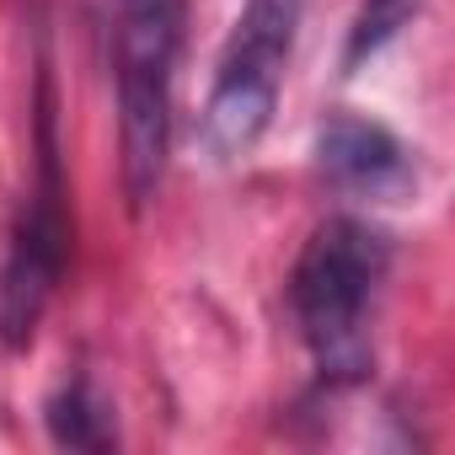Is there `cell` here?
<instances>
[{"instance_id":"obj_1","label":"cell","mask_w":455,"mask_h":455,"mask_svg":"<svg viewBox=\"0 0 455 455\" xmlns=\"http://www.w3.org/2000/svg\"><path fill=\"white\" fill-rule=\"evenodd\" d=\"M386 268H391V236L380 225L359 214H332L311 231L290 274V306L327 380H359L370 370L364 311Z\"/></svg>"},{"instance_id":"obj_2","label":"cell","mask_w":455,"mask_h":455,"mask_svg":"<svg viewBox=\"0 0 455 455\" xmlns=\"http://www.w3.org/2000/svg\"><path fill=\"white\" fill-rule=\"evenodd\" d=\"M177 44H182V0H113L118 150H124L129 209H145L166 172Z\"/></svg>"},{"instance_id":"obj_3","label":"cell","mask_w":455,"mask_h":455,"mask_svg":"<svg viewBox=\"0 0 455 455\" xmlns=\"http://www.w3.org/2000/svg\"><path fill=\"white\" fill-rule=\"evenodd\" d=\"M70 258V220H65V182H60V150H54V97L49 76L38 92V182L22 204L12 252L0 263V343L28 348Z\"/></svg>"},{"instance_id":"obj_4","label":"cell","mask_w":455,"mask_h":455,"mask_svg":"<svg viewBox=\"0 0 455 455\" xmlns=\"http://www.w3.org/2000/svg\"><path fill=\"white\" fill-rule=\"evenodd\" d=\"M316 166L332 188L343 193H370V198H396L407 182H412V161H407V145L370 124V118H354V113H338L322 124L316 134Z\"/></svg>"},{"instance_id":"obj_5","label":"cell","mask_w":455,"mask_h":455,"mask_svg":"<svg viewBox=\"0 0 455 455\" xmlns=\"http://www.w3.org/2000/svg\"><path fill=\"white\" fill-rule=\"evenodd\" d=\"M295 28H300V0H247L231 28V44L220 54V76L279 86L295 49Z\"/></svg>"},{"instance_id":"obj_6","label":"cell","mask_w":455,"mask_h":455,"mask_svg":"<svg viewBox=\"0 0 455 455\" xmlns=\"http://www.w3.org/2000/svg\"><path fill=\"white\" fill-rule=\"evenodd\" d=\"M274 102H279V86H268V81L214 76L209 108H204V145H209V156L214 161L247 156L263 140V129L274 124Z\"/></svg>"},{"instance_id":"obj_7","label":"cell","mask_w":455,"mask_h":455,"mask_svg":"<svg viewBox=\"0 0 455 455\" xmlns=\"http://www.w3.org/2000/svg\"><path fill=\"white\" fill-rule=\"evenodd\" d=\"M49 434L65 450H108L113 444V407L86 380H70L49 402Z\"/></svg>"},{"instance_id":"obj_8","label":"cell","mask_w":455,"mask_h":455,"mask_svg":"<svg viewBox=\"0 0 455 455\" xmlns=\"http://www.w3.org/2000/svg\"><path fill=\"white\" fill-rule=\"evenodd\" d=\"M418 6H423V0H364L359 17H354V33H348V54H343V65L359 70L375 49H386V44L418 17Z\"/></svg>"}]
</instances>
